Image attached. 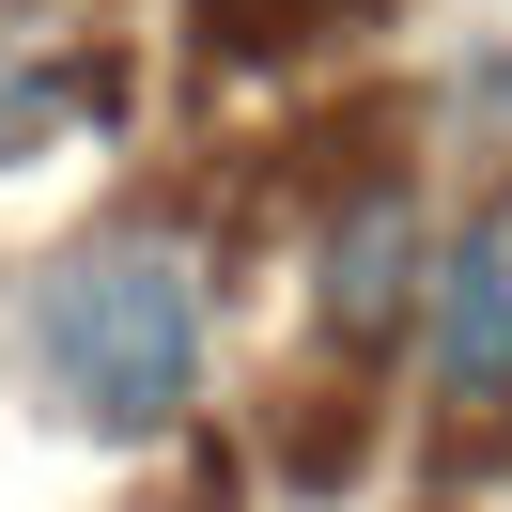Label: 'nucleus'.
I'll list each match as a JSON object with an SVG mask.
<instances>
[{"label":"nucleus","mask_w":512,"mask_h":512,"mask_svg":"<svg viewBox=\"0 0 512 512\" xmlns=\"http://www.w3.org/2000/svg\"><path fill=\"white\" fill-rule=\"evenodd\" d=\"M32 342H47V373H63L109 435H156L202 388V280L171 249H78L63 280H47Z\"/></svg>","instance_id":"1"},{"label":"nucleus","mask_w":512,"mask_h":512,"mask_svg":"<svg viewBox=\"0 0 512 512\" xmlns=\"http://www.w3.org/2000/svg\"><path fill=\"white\" fill-rule=\"evenodd\" d=\"M435 342H450V388H497V373H512V249H497V233L450 264V295H435Z\"/></svg>","instance_id":"2"},{"label":"nucleus","mask_w":512,"mask_h":512,"mask_svg":"<svg viewBox=\"0 0 512 512\" xmlns=\"http://www.w3.org/2000/svg\"><path fill=\"white\" fill-rule=\"evenodd\" d=\"M404 295H419V233H404V202H373L342 233V326H388Z\"/></svg>","instance_id":"3"}]
</instances>
